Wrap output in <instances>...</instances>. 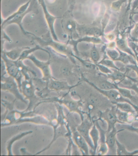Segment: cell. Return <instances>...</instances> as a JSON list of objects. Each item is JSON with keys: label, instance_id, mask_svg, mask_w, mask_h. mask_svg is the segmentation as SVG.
I'll list each match as a JSON object with an SVG mask.
<instances>
[{"label": "cell", "instance_id": "19", "mask_svg": "<svg viewBox=\"0 0 138 156\" xmlns=\"http://www.w3.org/2000/svg\"><path fill=\"white\" fill-rule=\"evenodd\" d=\"M120 37L119 35H117L115 40L116 47L123 52L126 53L131 55L135 59V56L133 51L129 46L127 40L126 39V34H121ZM136 60V59H135Z\"/></svg>", "mask_w": 138, "mask_h": 156}, {"label": "cell", "instance_id": "22", "mask_svg": "<svg viewBox=\"0 0 138 156\" xmlns=\"http://www.w3.org/2000/svg\"><path fill=\"white\" fill-rule=\"evenodd\" d=\"M93 120L94 121V124L90 131V135L94 145V150L92 151V155H95L97 154L98 147V142L100 140V132L98 128L96 126L95 120Z\"/></svg>", "mask_w": 138, "mask_h": 156}, {"label": "cell", "instance_id": "20", "mask_svg": "<svg viewBox=\"0 0 138 156\" xmlns=\"http://www.w3.org/2000/svg\"><path fill=\"white\" fill-rule=\"evenodd\" d=\"M16 99L15 96L10 92L1 90V104L6 108L7 111L13 110L14 103Z\"/></svg>", "mask_w": 138, "mask_h": 156}, {"label": "cell", "instance_id": "1", "mask_svg": "<svg viewBox=\"0 0 138 156\" xmlns=\"http://www.w3.org/2000/svg\"><path fill=\"white\" fill-rule=\"evenodd\" d=\"M31 35L33 39L39 43V45L42 47L48 46L51 48L52 50H55V52L58 53L59 55L73 58V53L72 52L71 48L68 46L66 43L61 42L60 41H55L53 39H45L38 37L34 34L28 32L27 35Z\"/></svg>", "mask_w": 138, "mask_h": 156}, {"label": "cell", "instance_id": "10", "mask_svg": "<svg viewBox=\"0 0 138 156\" xmlns=\"http://www.w3.org/2000/svg\"><path fill=\"white\" fill-rule=\"evenodd\" d=\"M98 120H103L106 122L108 124L107 133L110 132L116 123L120 124L117 117L116 106L114 105L111 108L107 109L104 112H100Z\"/></svg>", "mask_w": 138, "mask_h": 156}, {"label": "cell", "instance_id": "17", "mask_svg": "<svg viewBox=\"0 0 138 156\" xmlns=\"http://www.w3.org/2000/svg\"><path fill=\"white\" fill-rule=\"evenodd\" d=\"M124 131V129L117 130L116 126L113 127L110 132L106 133V143L109 148L108 154L109 155H117L116 141L117 134L119 132Z\"/></svg>", "mask_w": 138, "mask_h": 156}, {"label": "cell", "instance_id": "15", "mask_svg": "<svg viewBox=\"0 0 138 156\" xmlns=\"http://www.w3.org/2000/svg\"><path fill=\"white\" fill-rule=\"evenodd\" d=\"M64 30L68 35L69 39L80 37L77 30V23L71 18H65L62 22Z\"/></svg>", "mask_w": 138, "mask_h": 156}, {"label": "cell", "instance_id": "36", "mask_svg": "<svg viewBox=\"0 0 138 156\" xmlns=\"http://www.w3.org/2000/svg\"><path fill=\"white\" fill-rule=\"evenodd\" d=\"M115 49V48H108L106 50L107 55L110 59L113 61H116V60L119 57V51L116 49V50Z\"/></svg>", "mask_w": 138, "mask_h": 156}, {"label": "cell", "instance_id": "35", "mask_svg": "<svg viewBox=\"0 0 138 156\" xmlns=\"http://www.w3.org/2000/svg\"><path fill=\"white\" fill-rule=\"evenodd\" d=\"M127 1H128V0H117L114 1L111 4V9L113 12H119L122 5L126 3Z\"/></svg>", "mask_w": 138, "mask_h": 156}, {"label": "cell", "instance_id": "48", "mask_svg": "<svg viewBox=\"0 0 138 156\" xmlns=\"http://www.w3.org/2000/svg\"><path fill=\"white\" fill-rule=\"evenodd\" d=\"M138 8V0H135L132 5L131 13H133Z\"/></svg>", "mask_w": 138, "mask_h": 156}, {"label": "cell", "instance_id": "43", "mask_svg": "<svg viewBox=\"0 0 138 156\" xmlns=\"http://www.w3.org/2000/svg\"><path fill=\"white\" fill-rule=\"evenodd\" d=\"M68 1L69 7L68 12L69 14H71L72 13L76 3V0H68Z\"/></svg>", "mask_w": 138, "mask_h": 156}, {"label": "cell", "instance_id": "13", "mask_svg": "<svg viewBox=\"0 0 138 156\" xmlns=\"http://www.w3.org/2000/svg\"><path fill=\"white\" fill-rule=\"evenodd\" d=\"M87 42L92 43L93 44H104V42L100 37H94L84 36L81 37L77 39H69L66 42L68 45L72 46L74 51L76 53V55L79 56L78 49H77V45L80 43Z\"/></svg>", "mask_w": 138, "mask_h": 156}, {"label": "cell", "instance_id": "9", "mask_svg": "<svg viewBox=\"0 0 138 156\" xmlns=\"http://www.w3.org/2000/svg\"><path fill=\"white\" fill-rule=\"evenodd\" d=\"M27 59L30 60L41 71L43 75V78L42 79V80L47 82L50 79L53 78L51 74L50 67L51 62L50 56H49L48 60L46 62L38 59L33 54L29 55Z\"/></svg>", "mask_w": 138, "mask_h": 156}, {"label": "cell", "instance_id": "3", "mask_svg": "<svg viewBox=\"0 0 138 156\" xmlns=\"http://www.w3.org/2000/svg\"><path fill=\"white\" fill-rule=\"evenodd\" d=\"M82 78L83 79L84 81L87 83H88L90 85L93 87L94 89L98 91L99 93L101 94L102 95L106 97L109 101H110L111 102L117 103V102H127L133 105L134 108L135 109L138 113V106L130 101L129 99L124 98L120 94V93L118 92L117 90L115 89L109 90H104L98 88L96 85L94 83L90 82L87 78H85L83 74H82Z\"/></svg>", "mask_w": 138, "mask_h": 156}, {"label": "cell", "instance_id": "21", "mask_svg": "<svg viewBox=\"0 0 138 156\" xmlns=\"http://www.w3.org/2000/svg\"><path fill=\"white\" fill-rule=\"evenodd\" d=\"M26 122L38 124V125H50L51 126V121H50L44 116L37 115L23 118L19 120L17 122L16 124Z\"/></svg>", "mask_w": 138, "mask_h": 156}, {"label": "cell", "instance_id": "41", "mask_svg": "<svg viewBox=\"0 0 138 156\" xmlns=\"http://www.w3.org/2000/svg\"><path fill=\"white\" fill-rule=\"evenodd\" d=\"M135 83H136L135 82H134L133 83H131L130 82L128 83V82L125 85H124V87H122L127 88L128 89L133 90L138 95V86Z\"/></svg>", "mask_w": 138, "mask_h": 156}, {"label": "cell", "instance_id": "2", "mask_svg": "<svg viewBox=\"0 0 138 156\" xmlns=\"http://www.w3.org/2000/svg\"><path fill=\"white\" fill-rule=\"evenodd\" d=\"M66 93L62 97L46 98L43 99V101L38 103V105L41 103L47 102H57L60 104H63L68 109L70 112H76L80 115L82 120L84 119L83 114L86 113L81 110L80 108L82 106V104L80 101H76L69 97H66Z\"/></svg>", "mask_w": 138, "mask_h": 156}, {"label": "cell", "instance_id": "37", "mask_svg": "<svg viewBox=\"0 0 138 156\" xmlns=\"http://www.w3.org/2000/svg\"><path fill=\"white\" fill-rule=\"evenodd\" d=\"M109 152V148L106 143H100L97 150V156H104L106 155Z\"/></svg>", "mask_w": 138, "mask_h": 156}, {"label": "cell", "instance_id": "47", "mask_svg": "<svg viewBox=\"0 0 138 156\" xmlns=\"http://www.w3.org/2000/svg\"><path fill=\"white\" fill-rule=\"evenodd\" d=\"M126 68L129 69H131L134 71L137 75L138 78V66L137 64H135V65L129 64L127 65Z\"/></svg>", "mask_w": 138, "mask_h": 156}, {"label": "cell", "instance_id": "18", "mask_svg": "<svg viewBox=\"0 0 138 156\" xmlns=\"http://www.w3.org/2000/svg\"><path fill=\"white\" fill-rule=\"evenodd\" d=\"M34 0H32L31 2L30 6L28 8V10L25 12V13H22V14H19L18 15L16 16L15 17L9 20V21L7 22L6 24H5L4 28L5 27L10 25V24H16L19 26V28H20L22 32L24 34V35H27L28 31H26L24 30V28H23V20L24 19V17L27 15L28 13H30L33 10V8H34Z\"/></svg>", "mask_w": 138, "mask_h": 156}, {"label": "cell", "instance_id": "12", "mask_svg": "<svg viewBox=\"0 0 138 156\" xmlns=\"http://www.w3.org/2000/svg\"><path fill=\"white\" fill-rule=\"evenodd\" d=\"M39 3L41 6L43 8V12H44V16L45 20L48 27L49 30H50V34H51V37L54 40L57 41H60L58 39L56 34H55V20L58 18H60V17H55L50 14L47 8L46 5H45L44 0H41Z\"/></svg>", "mask_w": 138, "mask_h": 156}, {"label": "cell", "instance_id": "16", "mask_svg": "<svg viewBox=\"0 0 138 156\" xmlns=\"http://www.w3.org/2000/svg\"><path fill=\"white\" fill-rule=\"evenodd\" d=\"M72 139L74 141L76 146L80 150L82 155H89V146L88 144L84 138L76 129V127L73 129L72 130Z\"/></svg>", "mask_w": 138, "mask_h": 156}, {"label": "cell", "instance_id": "6", "mask_svg": "<svg viewBox=\"0 0 138 156\" xmlns=\"http://www.w3.org/2000/svg\"><path fill=\"white\" fill-rule=\"evenodd\" d=\"M1 58L5 64L7 74L16 80L20 91L23 75L19 70L16 61L9 59L2 52H1Z\"/></svg>", "mask_w": 138, "mask_h": 156}, {"label": "cell", "instance_id": "51", "mask_svg": "<svg viewBox=\"0 0 138 156\" xmlns=\"http://www.w3.org/2000/svg\"><path fill=\"white\" fill-rule=\"evenodd\" d=\"M133 44L134 47H135V50H136V51L138 52V44H136V43H135L134 42H133Z\"/></svg>", "mask_w": 138, "mask_h": 156}, {"label": "cell", "instance_id": "49", "mask_svg": "<svg viewBox=\"0 0 138 156\" xmlns=\"http://www.w3.org/2000/svg\"><path fill=\"white\" fill-rule=\"evenodd\" d=\"M1 40L5 41L7 40L9 41H11V39L8 36H7L6 33L4 31L3 29H1Z\"/></svg>", "mask_w": 138, "mask_h": 156}, {"label": "cell", "instance_id": "5", "mask_svg": "<svg viewBox=\"0 0 138 156\" xmlns=\"http://www.w3.org/2000/svg\"><path fill=\"white\" fill-rule=\"evenodd\" d=\"M20 91L25 97V100L28 99L30 101L28 107L25 110L26 111H29L33 106V104H34L36 100H37V98L36 94V88L31 78L22 81Z\"/></svg>", "mask_w": 138, "mask_h": 156}, {"label": "cell", "instance_id": "7", "mask_svg": "<svg viewBox=\"0 0 138 156\" xmlns=\"http://www.w3.org/2000/svg\"><path fill=\"white\" fill-rule=\"evenodd\" d=\"M36 115L34 111H19L18 110H12L7 113L5 118L3 122L1 123V127L9 126L16 124L19 120L23 118L34 116Z\"/></svg>", "mask_w": 138, "mask_h": 156}, {"label": "cell", "instance_id": "32", "mask_svg": "<svg viewBox=\"0 0 138 156\" xmlns=\"http://www.w3.org/2000/svg\"><path fill=\"white\" fill-rule=\"evenodd\" d=\"M115 105L117 108L124 112L134 114H138L135 109L133 105L127 102H117L112 103Z\"/></svg>", "mask_w": 138, "mask_h": 156}, {"label": "cell", "instance_id": "38", "mask_svg": "<svg viewBox=\"0 0 138 156\" xmlns=\"http://www.w3.org/2000/svg\"><path fill=\"white\" fill-rule=\"evenodd\" d=\"M60 72L64 76H69L73 74L72 67L69 65H64L60 68Z\"/></svg>", "mask_w": 138, "mask_h": 156}, {"label": "cell", "instance_id": "45", "mask_svg": "<svg viewBox=\"0 0 138 156\" xmlns=\"http://www.w3.org/2000/svg\"><path fill=\"white\" fill-rule=\"evenodd\" d=\"M128 44H129V46H130V48H131L132 50L133 51L134 54H135V59H136V62H137L138 64V52L136 51V50H135V48L134 47L133 44V41H129V42H128Z\"/></svg>", "mask_w": 138, "mask_h": 156}, {"label": "cell", "instance_id": "39", "mask_svg": "<svg viewBox=\"0 0 138 156\" xmlns=\"http://www.w3.org/2000/svg\"><path fill=\"white\" fill-rule=\"evenodd\" d=\"M118 125L119 128H121V129H122L130 131V132L135 133L138 134V127H134L133 126V124L132 125H130L120 124H118Z\"/></svg>", "mask_w": 138, "mask_h": 156}, {"label": "cell", "instance_id": "23", "mask_svg": "<svg viewBox=\"0 0 138 156\" xmlns=\"http://www.w3.org/2000/svg\"><path fill=\"white\" fill-rule=\"evenodd\" d=\"M128 70L129 69L126 68V71L125 72H124L122 71L114 69L111 74L108 75L107 76L108 78L110 79L112 82L119 84L125 80L126 78H127L128 76L126 74Z\"/></svg>", "mask_w": 138, "mask_h": 156}, {"label": "cell", "instance_id": "14", "mask_svg": "<svg viewBox=\"0 0 138 156\" xmlns=\"http://www.w3.org/2000/svg\"><path fill=\"white\" fill-rule=\"evenodd\" d=\"M80 84L79 82L73 86H70L66 81L58 80L54 78L50 79L46 85L48 88L51 91H70L73 88H75Z\"/></svg>", "mask_w": 138, "mask_h": 156}, {"label": "cell", "instance_id": "8", "mask_svg": "<svg viewBox=\"0 0 138 156\" xmlns=\"http://www.w3.org/2000/svg\"><path fill=\"white\" fill-rule=\"evenodd\" d=\"M87 117L82 120V122L79 125L76 126V129L84 138L88 144L89 146L93 151L94 145L90 136V131L94 124L93 119H91L90 114H87Z\"/></svg>", "mask_w": 138, "mask_h": 156}, {"label": "cell", "instance_id": "11", "mask_svg": "<svg viewBox=\"0 0 138 156\" xmlns=\"http://www.w3.org/2000/svg\"><path fill=\"white\" fill-rule=\"evenodd\" d=\"M77 30L80 36L100 37L104 35L103 30L96 24L80 25L77 23Z\"/></svg>", "mask_w": 138, "mask_h": 156}, {"label": "cell", "instance_id": "28", "mask_svg": "<svg viewBox=\"0 0 138 156\" xmlns=\"http://www.w3.org/2000/svg\"><path fill=\"white\" fill-rule=\"evenodd\" d=\"M42 50L43 51H45L47 53L49 54L50 53V51L48 50H45L41 46L39 45H36L33 48H30L28 47V48L25 49L23 51L21 55L17 61H23L24 60L26 59L29 55H31L33 52L34 51H37V50Z\"/></svg>", "mask_w": 138, "mask_h": 156}, {"label": "cell", "instance_id": "44", "mask_svg": "<svg viewBox=\"0 0 138 156\" xmlns=\"http://www.w3.org/2000/svg\"><path fill=\"white\" fill-rule=\"evenodd\" d=\"M7 74L5 64L3 60H1V77L5 76Z\"/></svg>", "mask_w": 138, "mask_h": 156}, {"label": "cell", "instance_id": "40", "mask_svg": "<svg viewBox=\"0 0 138 156\" xmlns=\"http://www.w3.org/2000/svg\"><path fill=\"white\" fill-rule=\"evenodd\" d=\"M96 65L98 70L103 74H106L107 76L108 75L111 74L113 73V71L110 69V68L103 65L99 63L96 64Z\"/></svg>", "mask_w": 138, "mask_h": 156}, {"label": "cell", "instance_id": "50", "mask_svg": "<svg viewBox=\"0 0 138 156\" xmlns=\"http://www.w3.org/2000/svg\"><path fill=\"white\" fill-rule=\"evenodd\" d=\"M133 1V0H128V5L127 6L125 14H126L128 12H129L131 9Z\"/></svg>", "mask_w": 138, "mask_h": 156}, {"label": "cell", "instance_id": "31", "mask_svg": "<svg viewBox=\"0 0 138 156\" xmlns=\"http://www.w3.org/2000/svg\"><path fill=\"white\" fill-rule=\"evenodd\" d=\"M86 55L95 64L98 63L101 60V51L96 46V44H93L92 48L87 53V55Z\"/></svg>", "mask_w": 138, "mask_h": 156}, {"label": "cell", "instance_id": "24", "mask_svg": "<svg viewBox=\"0 0 138 156\" xmlns=\"http://www.w3.org/2000/svg\"><path fill=\"white\" fill-rule=\"evenodd\" d=\"M32 1V0H29L26 3L21 6L18 9V10H17L16 12H15L14 13H12L9 16L7 17L6 19L3 20V21L1 22V29H3L6 23H7V22L13 19L16 16L18 15V14H22V13H25V12H26L28 10V8H29L30 6Z\"/></svg>", "mask_w": 138, "mask_h": 156}, {"label": "cell", "instance_id": "30", "mask_svg": "<svg viewBox=\"0 0 138 156\" xmlns=\"http://www.w3.org/2000/svg\"><path fill=\"white\" fill-rule=\"evenodd\" d=\"M116 143V154L118 156H134L138 154V150L132 152L128 151L125 146L120 143L118 140Z\"/></svg>", "mask_w": 138, "mask_h": 156}, {"label": "cell", "instance_id": "4", "mask_svg": "<svg viewBox=\"0 0 138 156\" xmlns=\"http://www.w3.org/2000/svg\"><path fill=\"white\" fill-rule=\"evenodd\" d=\"M1 90L7 91L9 92L15 96L16 99H18L27 104V102L21 94L20 90L17 81L13 77L9 76L8 77H1Z\"/></svg>", "mask_w": 138, "mask_h": 156}, {"label": "cell", "instance_id": "26", "mask_svg": "<svg viewBox=\"0 0 138 156\" xmlns=\"http://www.w3.org/2000/svg\"><path fill=\"white\" fill-rule=\"evenodd\" d=\"M116 49L118 50L119 54V57L116 61H120L126 66L129 64L135 65L137 63L136 60L133 56L126 53L123 52L117 47H116Z\"/></svg>", "mask_w": 138, "mask_h": 156}, {"label": "cell", "instance_id": "33", "mask_svg": "<svg viewBox=\"0 0 138 156\" xmlns=\"http://www.w3.org/2000/svg\"><path fill=\"white\" fill-rule=\"evenodd\" d=\"M98 84H99V86L97 87L101 89L104 90L115 89V83L113 82H109L108 80L101 79L100 80L98 81Z\"/></svg>", "mask_w": 138, "mask_h": 156}, {"label": "cell", "instance_id": "53", "mask_svg": "<svg viewBox=\"0 0 138 156\" xmlns=\"http://www.w3.org/2000/svg\"><path fill=\"white\" fill-rule=\"evenodd\" d=\"M41 1V0H38V2H39V1Z\"/></svg>", "mask_w": 138, "mask_h": 156}, {"label": "cell", "instance_id": "42", "mask_svg": "<svg viewBox=\"0 0 138 156\" xmlns=\"http://www.w3.org/2000/svg\"><path fill=\"white\" fill-rule=\"evenodd\" d=\"M130 34L131 39H138V22L135 24L133 29L132 30Z\"/></svg>", "mask_w": 138, "mask_h": 156}, {"label": "cell", "instance_id": "25", "mask_svg": "<svg viewBox=\"0 0 138 156\" xmlns=\"http://www.w3.org/2000/svg\"><path fill=\"white\" fill-rule=\"evenodd\" d=\"M28 48V47L17 48L9 51H5L3 49H1V52L3 53L9 59L13 61H16L19 58L23 51Z\"/></svg>", "mask_w": 138, "mask_h": 156}, {"label": "cell", "instance_id": "27", "mask_svg": "<svg viewBox=\"0 0 138 156\" xmlns=\"http://www.w3.org/2000/svg\"><path fill=\"white\" fill-rule=\"evenodd\" d=\"M33 132V131H30L21 133L18 134L16 136H14L12 138H11L10 140H9L7 142V145H6V149H7V153H8L7 155L8 156L13 155L12 153V147L13 144H14L15 142L18 140H20V139L23 138L24 136L30 134L32 133Z\"/></svg>", "mask_w": 138, "mask_h": 156}, {"label": "cell", "instance_id": "29", "mask_svg": "<svg viewBox=\"0 0 138 156\" xmlns=\"http://www.w3.org/2000/svg\"><path fill=\"white\" fill-rule=\"evenodd\" d=\"M114 83L115 89L117 90L123 97L129 99L133 103V101L135 102V103L137 102V99L135 96L132 94L131 90L128 89L127 88H124V87H119L117 83Z\"/></svg>", "mask_w": 138, "mask_h": 156}, {"label": "cell", "instance_id": "52", "mask_svg": "<svg viewBox=\"0 0 138 156\" xmlns=\"http://www.w3.org/2000/svg\"><path fill=\"white\" fill-rule=\"evenodd\" d=\"M131 41L134 42L138 43V39H130Z\"/></svg>", "mask_w": 138, "mask_h": 156}, {"label": "cell", "instance_id": "34", "mask_svg": "<svg viewBox=\"0 0 138 156\" xmlns=\"http://www.w3.org/2000/svg\"><path fill=\"white\" fill-rule=\"evenodd\" d=\"M103 65V66H106V67H108L110 69H113L118 70L122 71L120 68L117 67L114 63V61L110 59H108L105 58H104L103 59L101 60L98 63Z\"/></svg>", "mask_w": 138, "mask_h": 156}, {"label": "cell", "instance_id": "46", "mask_svg": "<svg viewBox=\"0 0 138 156\" xmlns=\"http://www.w3.org/2000/svg\"><path fill=\"white\" fill-rule=\"evenodd\" d=\"M117 35L114 33H111L108 35H105V38L109 41H113L115 40L117 38Z\"/></svg>", "mask_w": 138, "mask_h": 156}]
</instances>
